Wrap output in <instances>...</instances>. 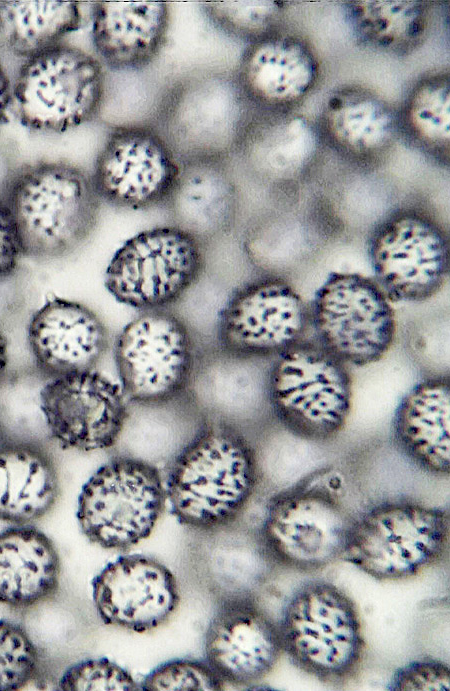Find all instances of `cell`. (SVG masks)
I'll list each match as a JSON object with an SVG mask.
<instances>
[{
  "instance_id": "cell-22",
  "label": "cell",
  "mask_w": 450,
  "mask_h": 691,
  "mask_svg": "<svg viewBox=\"0 0 450 691\" xmlns=\"http://www.w3.org/2000/svg\"><path fill=\"white\" fill-rule=\"evenodd\" d=\"M449 409V382L430 379L405 396L394 417L399 447L419 467L437 475L450 470Z\"/></svg>"
},
{
  "instance_id": "cell-19",
  "label": "cell",
  "mask_w": 450,
  "mask_h": 691,
  "mask_svg": "<svg viewBox=\"0 0 450 691\" xmlns=\"http://www.w3.org/2000/svg\"><path fill=\"white\" fill-rule=\"evenodd\" d=\"M27 340L38 370L50 379L93 370L108 349L98 315L77 301L54 297L32 315Z\"/></svg>"
},
{
  "instance_id": "cell-16",
  "label": "cell",
  "mask_w": 450,
  "mask_h": 691,
  "mask_svg": "<svg viewBox=\"0 0 450 691\" xmlns=\"http://www.w3.org/2000/svg\"><path fill=\"white\" fill-rule=\"evenodd\" d=\"M204 654L225 684L260 682L283 654L278 623L249 596L226 598L207 626Z\"/></svg>"
},
{
  "instance_id": "cell-9",
  "label": "cell",
  "mask_w": 450,
  "mask_h": 691,
  "mask_svg": "<svg viewBox=\"0 0 450 691\" xmlns=\"http://www.w3.org/2000/svg\"><path fill=\"white\" fill-rule=\"evenodd\" d=\"M335 490L303 484L271 499L259 540L272 561L295 571L314 572L343 557L354 519Z\"/></svg>"
},
{
  "instance_id": "cell-17",
  "label": "cell",
  "mask_w": 450,
  "mask_h": 691,
  "mask_svg": "<svg viewBox=\"0 0 450 691\" xmlns=\"http://www.w3.org/2000/svg\"><path fill=\"white\" fill-rule=\"evenodd\" d=\"M376 282L393 301L429 299L444 284L449 271L445 236L417 218L384 225L369 248Z\"/></svg>"
},
{
  "instance_id": "cell-4",
  "label": "cell",
  "mask_w": 450,
  "mask_h": 691,
  "mask_svg": "<svg viewBox=\"0 0 450 691\" xmlns=\"http://www.w3.org/2000/svg\"><path fill=\"white\" fill-rule=\"evenodd\" d=\"M448 543L446 511L412 502H390L353 521L342 558L373 579L399 581L440 562Z\"/></svg>"
},
{
  "instance_id": "cell-3",
  "label": "cell",
  "mask_w": 450,
  "mask_h": 691,
  "mask_svg": "<svg viewBox=\"0 0 450 691\" xmlns=\"http://www.w3.org/2000/svg\"><path fill=\"white\" fill-rule=\"evenodd\" d=\"M278 628L283 653L301 671L332 685L358 674L366 647L360 613L335 584L313 580L297 588Z\"/></svg>"
},
{
  "instance_id": "cell-20",
  "label": "cell",
  "mask_w": 450,
  "mask_h": 691,
  "mask_svg": "<svg viewBox=\"0 0 450 691\" xmlns=\"http://www.w3.org/2000/svg\"><path fill=\"white\" fill-rule=\"evenodd\" d=\"M169 20V5L165 2L99 1L92 9V41L111 66L135 69L159 53Z\"/></svg>"
},
{
  "instance_id": "cell-25",
  "label": "cell",
  "mask_w": 450,
  "mask_h": 691,
  "mask_svg": "<svg viewBox=\"0 0 450 691\" xmlns=\"http://www.w3.org/2000/svg\"><path fill=\"white\" fill-rule=\"evenodd\" d=\"M166 204L174 219L173 224L206 246L228 225V184L209 156H195L182 161L179 177Z\"/></svg>"
},
{
  "instance_id": "cell-13",
  "label": "cell",
  "mask_w": 450,
  "mask_h": 691,
  "mask_svg": "<svg viewBox=\"0 0 450 691\" xmlns=\"http://www.w3.org/2000/svg\"><path fill=\"white\" fill-rule=\"evenodd\" d=\"M309 324L300 295L287 282L264 277L235 292L223 308L219 346L251 358L277 357L303 341Z\"/></svg>"
},
{
  "instance_id": "cell-5",
  "label": "cell",
  "mask_w": 450,
  "mask_h": 691,
  "mask_svg": "<svg viewBox=\"0 0 450 691\" xmlns=\"http://www.w3.org/2000/svg\"><path fill=\"white\" fill-rule=\"evenodd\" d=\"M271 415L290 432L310 440L335 437L352 409L347 365L319 344L300 342L269 367Z\"/></svg>"
},
{
  "instance_id": "cell-7",
  "label": "cell",
  "mask_w": 450,
  "mask_h": 691,
  "mask_svg": "<svg viewBox=\"0 0 450 691\" xmlns=\"http://www.w3.org/2000/svg\"><path fill=\"white\" fill-rule=\"evenodd\" d=\"M206 247L174 224L140 231L110 259L105 287L116 301L139 312L170 309L202 276Z\"/></svg>"
},
{
  "instance_id": "cell-31",
  "label": "cell",
  "mask_w": 450,
  "mask_h": 691,
  "mask_svg": "<svg viewBox=\"0 0 450 691\" xmlns=\"http://www.w3.org/2000/svg\"><path fill=\"white\" fill-rule=\"evenodd\" d=\"M23 256L16 223L6 201L0 195V282L14 275Z\"/></svg>"
},
{
  "instance_id": "cell-27",
  "label": "cell",
  "mask_w": 450,
  "mask_h": 691,
  "mask_svg": "<svg viewBox=\"0 0 450 691\" xmlns=\"http://www.w3.org/2000/svg\"><path fill=\"white\" fill-rule=\"evenodd\" d=\"M39 671V653L25 629L0 620V690L22 689Z\"/></svg>"
},
{
  "instance_id": "cell-11",
  "label": "cell",
  "mask_w": 450,
  "mask_h": 691,
  "mask_svg": "<svg viewBox=\"0 0 450 691\" xmlns=\"http://www.w3.org/2000/svg\"><path fill=\"white\" fill-rule=\"evenodd\" d=\"M309 310L318 344L346 365L375 363L394 343L392 301L375 280L363 275L331 274Z\"/></svg>"
},
{
  "instance_id": "cell-6",
  "label": "cell",
  "mask_w": 450,
  "mask_h": 691,
  "mask_svg": "<svg viewBox=\"0 0 450 691\" xmlns=\"http://www.w3.org/2000/svg\"><path fill=\"white\" fill-rule=\"evenodd\" d=\"M105 85L98 59L60 43L24 61L12 86V105L27 129L63 133L96 116Z\"/></svg>"
},
{
  "instance_id": "cell-28",
  "label": "cell",
  "mask_w": 450,
  "mask_h": 691,
  "mask_svg": "<svg viewBox=\"0 0 450 691\" xmlns=\"http://www.w3.org/2000/svg\"><path fill=\"white\" fill-rule=\"evenodd\" d=\"M225 683L206 661L174 659L162 663L143 679L144 690H222Z\"/></svg>"
},
{
  "instance_id": "cell-2",
  "label": "cell",
  "mask_w": 450,
  "mask_h": 691,
  "mask_svg": "<svg viewBox=\"0 0 450 691\" xmlns=\"http://www.w3.org/2000/svg\"><path fill=\"white\" fill-rule=\"evenodd\" d=\"M24 256L54 259L76 250L93 231L100 208L92 177L66 162L25 165L4 194Z\"/></svg>"
},
{
  "instance_id": "cell-14",
  "label": "cell",
  "mask_w": 450,
  "mask_h": 691,
  "mask_svg": "<svg viewBox=\"0 0 450 691\" xmlns=\"http://www.w3.org/2000/svg\"><path fill=\"white\" fill-rule=\"evenodd\" d=\"M40 402L55 442L81 451L115 447L129 406L121 385L94 369L52 378Z\"/></svg>"
},
{
  "instance_id": "cell-21",
  "label": "cell",
  "mask_w": 450,
  "mask_h": 691,
  "mask_svg": "<svg viewBox=\"0 0 450 691\" xmlns=\"http://www.w3.org/2000/svg\"><path fill=\"white\" fill-rule=\"evenodd\" d=\"M61 563L52 540L33 526L0 531V603L27 609L58 592Z\"/></svg>"
},
{
  "instance_id": "cell-26",
  "label": "cell",
  "mask_w": 450,
  "mask_h": 691,
  "mask_svg": "<svg viewBox=\"0 0 450 691\" xmlns=\"http://www.w3.org/2000/svg\"><path fill=\"white\" fill-rule=\"evenodd\" d=\"M81 23L75 1H0V45L25 60L62 43Z\"/></svg>"
},
{
  "instance_id": "cell-12",
  "label": "cell",
  "mask_w": 450,
  "mask_h": 691,
  "mask_svg": "<svg viewBox=\"0 0 450 691\" xmlns=\"http://www.w3.org/2000/svg\"><path fill=\"white\" fill-rule=\"evenodd\" d=\"M173 146L143 126L118 127L97 155L92 180L99 198L128 209L168 201L181 171Z\"/></svg>"
},
{
  "instance_id": "cell-15",
  "label": "cell",
  "mask_w": 450,
  "mask_h": 691,
  "mask_svg": "<svg viewBox=\"0 0 450 691\" xmlns=\"http://www.w3.org/2000/svg\"><path fill=\"white\" fill-rule=\"evenodd\" d=\"M92 597L104 624L144 633L171 618L180 592L167 566L150 556L133 554L108 563L93 578Z\"/></svg>"
},
{
  "instance_id": "cell-10",
  "label": "cell",
  "mask_w": 450,
  "mask_h": 691,
  "mask_svg": "<svg viewBox=\"0 0 450 691\" xmlns=\"http://www.w3.org/2000/svg\"><path fill=\"white\" fill-rule=\"evenodd\" d=\"M200 351L190 327L170 309L140 312L115 340L120 385L134 402L181 396Z\"/></svg>"
},
{
  "instance_id": "cell-23",
  "label": "cell",
  "mask_w": 450,
  "mask_h": 691,
  "mask_svg": "<svg viewBox=\"0 0 450 691\" xmlns=\"http://www.w3.org/2000/svg\"><path fill=\"white\" fill-rule=\"evenodd\" d=\"M205 424L185 393L156 402L129 400L127 416L115 446L124 447L120 455L156 467L161 461L167 467Z\"/></svg>"
},
{
  "instance_id": "cell-8",
  "label": "cell",
  "mask_w": 450,
  "mask_h": 691,
  "mask_svg": "<svg viewBox=\"0 0 450 691\" xmlns=\"http://www.w3.org/2000/svg\"><path fill=\"white\" fill-rule=\"evenodd\" d=\"M166 502L160 469L119 454L83 485L76 516L90 542L108 550H127L150 536Z\"/></svg>"
},
{
  "instance_id": "cell-32",
  "label": "cell",
  "mask_w": 450,
  "mask_h": 691,
  "mask_svg": "<svg viewBox=\"0 0 450 691\" xmlns=\"http://www.w3.org/2000/svg\"><path fill=\"white\" fill-rule=\"evenodd\" d=\"M12 106V84L2 63L0 62V125L7 120L9 108Z\"/></svg>"
},
{
  "instance_id": "cell-18",
  "label": "cell",
  "mask_w": 450,
  "mask_h": 691,
  "mask_svg": "<svg viewBox=\"0 0 450 691\" xmlns=\"http://www.w3.org/2000/svg\"><path fill=\"white\" fill-rule=\"evenodd\" d=\"M257 358L232 353L218 346L200 351L185 396L205 423L221 424L243 432L265 411L268 371H260Z\"/></svg>"
},
{
  "instance_id": "cell-30",
  "label": "cell",
  "mask_w": 450,
  "mask_h": 691,
  "mask_svg": "<svg viewBox=\"0 0 450 691\" xmlns=\"http://www.w3.org/2000/svg\"><path fill=\"white\" fill-rule=\"evenodd\" d=\"M389 688L392 690H449V666L432 658L414 660L394 673Z\"/></svg>"
},
{
  "instance_id": "cell-29",
  "label": "cell",
  "mask_w": 450,
  "mask_h": 691,
  "mask_svg": "<svg viewBox=\"0 0 450 691\" xmlns=\"http://www.w3.org/2000/svg\"><path fill=\"white\" fill-rule=\"evenodd\" d=\"M61 690H136L132 675L108 658L86 659L70 666L58 682Z\"/></svg>"
},
{
  "instance_id": "cell-33",
  "label": "cell",
  "mask_w": 450,
  "mask_h": 691,
  "mask_svg": "<svg viewBox=\"0 0 450 691\" xmlns=\"http://www.w3.org/2000/svg\"><path fill=\"white\" fill-rule=\"evenodd\" d=\"M8 366V344L5 335L0 329V382L4 377Z\"/></svg>"
},
{
  "instance_id": "cell-24",
  "label": "cell",
  "mask_w": 450,
  "mask_h": 691,
  "mask_svg": "<svg viewBox=\"0 0 450 691\" xmlns=\"http://www.w3.org/2000/svg\"><path fill=\"white\" fill-rule=\"evenodd\" d=\"M59 493L54 462L40 447L14 443L0 447V519L26 525L46 515Z\"/></svg>"
},
{
  "instance_id": "cell-1",
  "label": "cell",
  "mask_w": 450,
  "mask_h": 691,
  "mask_svg": "<svg viewBox=\"0 0 450 691\" xmlns=\"http://www.w3.org/2000/svg\"><path fill=\"white\" fill-rule=\"evenodd\" d=\"M260 479L254 445L244 432L206 423L167 466V501L185 527L213 534L231 526Z\"/></svg>"
}]
</instances>
